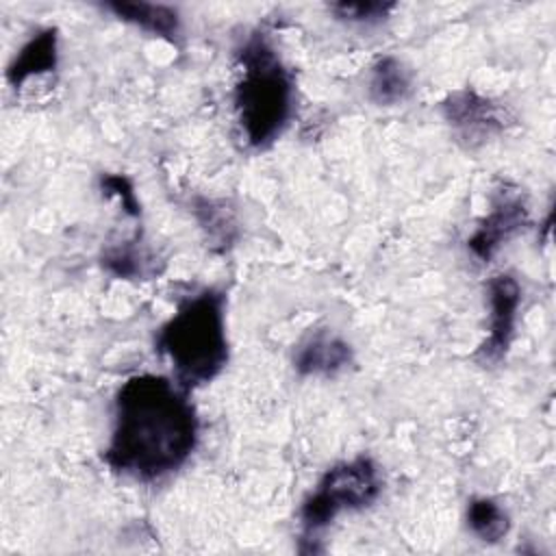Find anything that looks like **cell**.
I'll return each mask as SVG.
<instances>
[{
  "label": "cell",
  "mask_w": 556,
  "mask_h": 556,
  "mask_svg": "<svg viewBox=\"0 0 556 556\" xmlns=\"http://www.w3.org/2000/svg\"><path fill=\"white\" fill-rule=\"evenodd\" d=\"M241 76L232 102L245 143L254 150L271 146L293 113V74L265 30H252L237 48Z\"/></svg>",
  "instance_id": "2"
},
{
  "label": "cell",
  "mask_w": 556,
  "mask_h": 556,
  "mask_svg": "<svg viewBox=\"0 0 556 556\" xmlns=\"http://www.w3.org/2000/svg\"><path fill=\"white\" fill-rule=\"evenodd\" d=\"M393 9H395V2H380V0L328 4V11L334 15V20L348 22V24H367V26L384 22Z\"/></svg>",
  "instance_id": "14"
},
{
  "label": "cell",
  "mask_w": 556,
  "mask_h": 556,
  "mask_svg": "<svg viewBox=\"0 0 556 556\" xmlns=\"http://www.w3.org/2000/svg\"><path fill=\"white\" fill-rule=\"evenodd\" d=\"M382 491L378 465L361 454L352 460L332 465L317 482L315 491L304 500L300 510V552H317L315 541L343 510H361L371 506Z\"/></svg>",
  "instance_id": "4"
},
{
  "label": "cell",
  "mask_w": 556,
  "mask_h": 556,
  "mask_svg": "<svg viewBox=\"0 0 556 556\" xmlns=\"http://www.w3.org/2000/svg\"><path fill=\"white\" fill-rule=\"evenodd\" d=\"M528 224V208L521 195L502 191L489 211V215L480 222L476 232L467 239V248L480 261H491V256L506 243L513 235H517Z\"/></svg>",
  "instance_id": "6"
},
{
  "label": "cell",
  "mask_w": 556,
  "mask_h": 556,
  "mask_svg": "<svg viewBox=\"0 0 556 556\" xmlns=\"http://www.w3.org/2000/svg\"><path fill=\"white\" fill-rule=\"evenodd\" d=\"M486 293H489V306H491L489 337L482 341L476 356L484 365L486 363L493 365L506 356L508 345L513 341L517 311L521 304V287L517 278H513L510 274H497L489 280Z\"/></svg>",
  "instance_id": "5"
},
{
  "label": "cell",
  "mask_w": 556,
  "mask_h": 556,
  "mask_svg": "<svg viewBox=\"0 0 556 556\" xmlns=\"http://www.w3.org/2000/svg\"><path fill=\"white\" fill-rule=\"evenodd\" d=\"M467 526L478 539L486 543H495L506 536L510 521L506 510L495 500L473 497L467 506Z\"/></svg>",
  "instance_id": "12"
},
{
  "label": "cell",
  "mask_w": 556,
  "mask_h": 556,
  "mask_svg": "<svg viewBox=\"0 0 556 556\" xmlns=\"http://www.w3.org/2000/svg\"><path fill=\"white\" fill-rule=\"evenodd\" d=\"M146 252L141 250L139 241L132 239V241H126V243H119V245H113L109 248L104 254H102V267L117 276V278H135V276H143V267H146Z\"/></svg>",
  "instance_id": "13"
},
{
  "label": "cell",
  "mask_w": 556,
  "mask_h": 556,
  "mask_svg": "<svg viewBox=\"0 0 556 556\" xmlns=\"http://www.w3.org/2000/svg\"><path fill=\"white\" fill-rule=\"evenodd\" d=\"M352 363V348L328 332L308 337L293 356V367L300 376H334Z\"/></svg>",
  "instance_id": "9"
},
{
  "label": "cell",
  "mask_w": 556,
  "mask_h": 556,
  "mask_svg": "<svg viewBox=\"0 0 556 556\" xmlns=\"http://www.w3.org/2000/svg\"><path fill=\"white\" fill-rule=\"evenodd\" d=\"M413 91V74L397 56H380L371 65L369 98L378 106L402 104Z\"/></svg>",
  "instance_id": "11"
},
{
  "label": "cell",
  "mask_w": 556,
  "mask_h": 556,
  "mask_svg": "<svg viewBox=\"0 0 556 556\" xmlns=\"http://www.w3.org/2000/svg\"><path fill=\"white\" fill-rule=\"evenodd\" d=\"M198 437L200 419L189 391L165 376L137 374L115 393L113 430L102 458L115 473L156 482L189 460Z\"/></svg>",
  "instance_id": "1"
},
{
  "label": "cell",
  "mask_w": 556,
  "mask_h": 556,
  "mask_svg": "<svg viewBox=\"0 0 556 556\" xmlns=\"http://www.w3.org/2000/svg\"><path fill=\"white\" fill-rule=\"evenodd\" d=\"M224 304L222 291L200 289L156 332L154 350L172 361L174 380L187 391L215 380L228 363Z\"/></svg>",
  "instance_id": "3"
},
{
  "label": "cell",
  "mask_w": 556,
  "mask_h": 556,
  "mask_svg": "<svg viewBox=\"0 0 556 556\" xmlns=\"http://www.w3.org/2000/svg\"><path fill=\"white\" fill-rule=\"evenodd\" d=\"M59 63V30L48 26L37 30L15 54L7 70V78L13 87H20L26 78L43 72H54Z\"/></svg>",
  "instance_id": "10"
},
{
  "label": "cell",
  "mask_w": 556,
  "mask_h": 556,
  "mask_svg": "<svg viewBox=\"0 0 556 556\" xmlns=\"http://www.w3.org/2000/svg\"><path fill=\"white\" fill-rule=\"evenodd\" d=\"M441 111L450 126H454L465 139L489 137L504 128L502 109L476 93L471 87L450 93L441 102Z\"/></svg>",
  "instance_id": "7"
},
{
  "label": "cell",
  "mask_w": 556,
  "mask_h": 556,
  "mask_svg": "<svg viewBox=\"0 0 556 556\" xmlns=\"http://www.w3.org/2000/svg\"><path fill=\"white\" fill-rule=\"evenodd\" d=\"M100 185H102V191L106 195H117L124 211L132 217L139 215V202H137V195L132 191V185L128 182V178L119 176V174H106L100 178Z\"/></svg>",
  "instance_id": "16"
},
{
  "label": "cell",
  "mask_w": 556,
  "mask_h": 556,
  "mask_svg": "<svg viewBox=\"0 0 556 556\" xmlns=\"http://www.w3.org/2000/svg\"><path fill=\"white\" fill-rule=\"evenodd\" d=\"M117 20L141 28L154 37H161L169 43H176L180 37V15L174 7L161 2H143V0H113L102 4Z\"/></svg>",
  "instance_id": "8"
},
{
  "label": "cell",
  "mask_w": 556,
  "mask_h": 556,
  "mask_svg": "<svg viewBox=\"0 0 556 556\" xmlns=\"http://www.w3.org/2000/svg\"><path fill=\"white\" fill-rule=\"evenodd\" d=\"M193 211L198 215V222L206 230L208 239L222 243V250H224L232 241V237H235L232 235L235 222H232L230 213L224 208V204L213 202V200H198Z\"/></svg>",
  "instance_id": "15"
}]
</instances>
